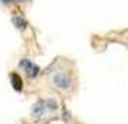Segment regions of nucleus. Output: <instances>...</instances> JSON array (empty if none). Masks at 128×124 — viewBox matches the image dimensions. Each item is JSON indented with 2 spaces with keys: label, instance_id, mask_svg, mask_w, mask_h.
<instances>
[{
  "label": "nucleus",
  "instance_id": "f257e3e1",
  "mask_svg": "<svg viewBox=\"0 0 128 124\" xmlns=\"http://www.w3.org/2000/svg\"><path fill=\"white\" fill-rule=\"evenodd\" d=\"M52 84L56 87L58 89H62V91H65V89H69L70 85H72V78H70V75L68 74V72H55L52 77Z\"/></svg>",
  "mask_w": 128,
  "mask_h": 124
},
{
  "label": "nucleus",
  "instance_id": "f03ea898",
  "mask_svg": "<svg viewBox=\"0 0 128 124\" xmlns=\"http://www.w3.org/2000/svg\"><path fill=\"white\" fill-rule=\"evenodd\" d=\"M19 66L26 72V75H28L29 78L38 77V75H39V72H40V68L36 65V64H33V62H32L30 59H28V58L20 59V61H19Z\"/></svg>",
  "mask_w": 128,
  "mask_h": 124
},
{
  "label": "nucleus",
  "instance_id": "7ed1b4c3",
  "mask_svg": "<svg viewBox=\"0 0 128 124\" xmlns=\"http://www.w3.org/2000/svg\"><path fill=\"white\" fill-rule=\"evenodd\" d=\"M45 112H46V105H45V101L43 100H39L36 104H33V108H32V114H33V117L40 118Z\"/></svg>",
  "mask_w": 128,
  "mask_h": 124
},
{
  "label": "nucleus",
  "instance_id": "20e7f679",
  "mask_svg": "<svg viewBox=\"0 0 128 124\" xmlns=\"http://www.w3.org/2000/svg\"><path fill=\"white\" fill-rule=\"evenodd\" d=\"M10 81H12V87L18 92H20L22 89H23V82H22V78L19 77L16 72H13V74H10Z\"/></svg>",
  "mask_w": 128,
  "mask_h": 124
},
{
  "label": "nucleus",
  "instance_id": "39448f33",
  "mask_svg": "<svg viewBox=\"0 0 128 124\" xmlns=\"http://www.w3.org/2000/svg\"><path fill=\"white\" fill-rule=\"evenodd\" d=\"M12 23L18 28V29H24L26 28V25H28V22L23 19V16H20V15H14V16H12Z\"/></svg>",
  "mask_w": 128,
  "mask_h": 124
},
{
  "label": "nucleus",
  "instance_id": "423d86ee",
  "mask_svg": "<svg viewBox=\"0 0 128 124\" xmlns=\"http://www.w3.org/2000/svg\"><path fill=\"white\" fill-rule=\"evenodd\" d=\"M45 105H46V110H49V111H56L58 110V102H56V100H53V98L45 100Z\"/></svg>",
  "mask_w": 128,
  "mask_h": 124
},
{
  "label": "nucleus",
  "instance_id": "0eeeda50",
  "mask_svg": "<svg viewBox=\"0 0 128 124\" xmlns=\"http://www.w3.org/2000/svg\"><path fill=\"white\" fill-rule=\"evenodd\" d=\"M12 2H14V0H2V3H3V5H10Z\"/></svg>",
  "mask_w": 128,
  "mask_h": 124
},
{
  "label": "nucleus",
  "instance_id": "6e6552de",
  "mask_svg": "<svg viewBox=\"0 0 128 124\" xmlns=\"http://www.w3.org/2000/svg\"><path fill=\"white\" fill-rule=\"evenodd\" d=\"M14 2H19V3H22V2H24V0H14Z\"/></svg>",
  "mask_w": 128,
  "mask_h": 124
}]
</instances>
